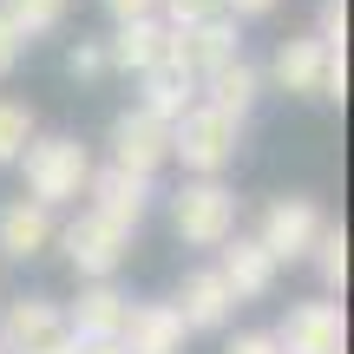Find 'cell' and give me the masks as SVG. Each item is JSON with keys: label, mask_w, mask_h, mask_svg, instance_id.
I'll return each mask as SVG.
<instances>
[{"label": "cell", "mask_w": 354, "mask_h": 354, "mask_svg": "<svg viewBox=\"0 0 354 354\" xmlns=\"http://www.w3.org/2000/svg\"><path fill=\"white\" fill-rule=\"evenodd\" d=\"M13 165L26 171V197L46 203V210H59V203H79L86 197V177H92V151L79 138H66V131H46V138H26V151L13 158Z\"/></svg>", "instance_id": "obj_1"}, {"label": "cell", "mask_w": 354, "mask_h": 354, "mask_svg": "<svg viewBox=\"0 0 354 354\" xmlns=\"http://www.w3.org/2000/svg\"><path fill=\"white\" fill-rule=\"evenodd\" d=\"M236 145H243V118L216 112L210 99H190L184 112L171 118V158L190 177H223V165L236 158Z\"/></svg>", "instance_id": "obj_2"}, {"label": "cell", "mask_w": 354, "mask_h": 354, "mask_svg": "<svg viewBox=\"0 0 354 354\" xmlns=\"http://www.w3.org/2000/svg\"><path fill=\"white\" fill-rule=\"evenodd\" d=\"M171 230L190 250H216L223 236H236V190L223 177H190L171 197Z\"/></svg>", "instance_id": "obj_3"}, {"label": "cell", "mask_w": 354, "mask_h": 354, "mask_svg": "<svg viewBox=\"0 0 354 354\" xmlns=\"http://www.w3.org/2000/svg\"><path fill=\"white\" fill-rule=\"evenodd\" d=\"M53 243L66 250V263H73L86 282H105V276H118V263L131 256V230L105 223L99 210H79L66 230H53Z\"/></svg>", "instance_id": "obj_4"}, {"label": "cell", "mask_w": 354, "mask_h": 354, "mask_svg": "<svg viewBox=\"0 0 354 354\" xmlns=\"http://www.w3.org/2000/svg\"><path fill=\"white\" fill-rule=\"evenodd\" d=\"M66 342H73L66 308L46 302V295H20V302L0 315V354H53Z\"/></svg>", "instance_id": "obj_5"}, {"label": "cell", "mask_w": 354, "mask_h": 354, "mask_svg": "<svg viewBox=\"0 0 354 354\" xmlns=\"http://www.w3.org/2000/svg\"><path fill=\"white\" fill-rule=\"evenodd\" d=\"M112 165L158 177V165H171V118L145 112V105L118 112V118H112Z\"/></svg>", "instance_id": "obj_6"}, {"label": "cell", "mask_w": 354, "mask_h": 354, "mask_svg": "<svg viewBox=\"0 0 354 354\" xmlns=\"http://www.w3.org/2000/svg\"><path fill=\"white\" fill-rule=\"evenodd\" d=\"M315 236H322V210H315V197H276V203L263 210V230H256V243H263L276 263H302Z\"/></svg>", "instance_id": "obj_7"}, {"label": "cell", "mask_w": 354, "mask_h": 354, "mask_svg": "<svg viewBox=\"0 0 354 354\" xmlns=\"http://www.w3.org/2000/svg\"><path fill=\"white\" fill-rule=\"evenodd\" d=\"M86 197H92V210H99L105 223L138 230L145 210H151V177H145V171H125V165H105V171L86 177Z\"/></svg>", "instance_id": "obj_8"}, {"label": "cell", "mask_w": 354, "mask_h": 354, "mask_svg": "<svg viewBox=\"0 0 354 354\" xmlns=\"http://www.w3.org/2000/svg\"><path fill=\"white\" fill-rule=\"evenodd\" d=\"M276 348L282 354H342L348 348V322L335 302H295L276 328Z\"/></svg>", "instance_id": "obj_9"}, {"label": "cell", "mask_w": 354, "mask_h": 354, "mask_svg": "<svg viewBox=\"0 0 354 354\" xmlns=\"http://www.w3.org/2000/svg\"><path fill=\"white\" fill-rule=\"evenodd\" d=\"M171 53V26L158 13H138V20H112V39H105V73H145Z\"/></svg>", "instance_id": "obj_10"}, {"label": "cell", "mask_w": 354, "mask_h": 354, "mask_svg": "<svg viewBox=\"0 0 354 354\" xmlns=\"http://www.w3.org/2000/svg\"><path fill=\"white\" fill-rule=\"evenodd\" d=\"M190 328L177 315V302H138L125 308V328H118V348L125 354H184Z\"/></svg>", "instance_id": "obj_11"}, {"label": "cell", "mask_w": 354, "mask_h": 354, "mask_svg": "<svg viewBox=\"0 0 354 354\" xmlns=\"http://www.w3.org/2000/svg\"><path fill=\"white\" fill-rule=\"evenodd\" d=\"M328 39L302 33V39H282L276 46V66H269V79H276L289 99H322V86H328Z\"/></svg>", "instance_id": "obj_12"}, {"label": "cell", "mask_w": 354, "mask_h": 354, "mask_svg": "<svg viewBox=\"0 0 354 354\" xmlns=\"http://www.w3.org/2000/svg\"><path fill=\"white\" fill-rule=\"evenodd\" d=\"M171 59L184 73H216L223 59H236V20L216 13V20H197V26H171Z\"/></svg>", "instance_id": "obj_13"}, {"label": "cell", "mask_w": 354, "mask_h": 354, "mask_svg": "<svg viewBox=\"0 0 354 354\" xmlns=\"http://www.w3.org/2000/svg\"><path fill=\"white\" fill-rule=\"evenodd\" d=\"M216 250H223V269H216V276H223V289L236 295V302H256V295L276 289V269H282V263H276L256 236H223Z\"/></svg>", "instance_id": "obj_14"}, {"label": "cell", "mask_w": 354, "mask_h": 354, "mask_svg": "<svg viewBox=\"0 0 354 354\" xmlns=\"http://www.w3.org/2000/svg\"><path fill=\"white\" fill-rule=\"evenodd\" d=\"M53 210L46 203H33V197H13V203H0V256H13V263H33L39 250H53Z\"/></svg>", "instance_id": "obj_15"}, {"label": "cell", "mask_w": 354, "mask_h": 354, "mask_svg": "<svg viewBox=\"0 0 354 354\" xmlns=\"http://www.w3.org/2000/svg\"><path fill=\"white\" fill-rule=\"evenodd\" d=\"M197 99H210L216 112H230V118H250V105L263 99V73H256V66L236 53V59H223L216 73L197 79Z\"/></svg>", "instance_id": "obj_16"}, {"label": "cell", "mask_w": 354, "mask_h": 354, "mask_svg": "<svg viewBox=\"0 0 354 354\" xmlns=\"http://www.w3.org/2000/svg\"><path fill=\"white\" fill-rule=\"evenodd\" d=\"M230 308H236V295L223 289V276L216 269H197V276H184V289H177V315H184V328L190 335H210V328H223L230 322Z\"/></svg>", "instance_id": "obj_17"}, {"label": "cell", "mask_w": 354, "mask_h": 354, "mask_svg": "<svg viewBox=\"0 0 354 354\" xmlns=\"http://www.w3.org/2000/svg\"><path fill=\"white\" fill-rule=\"evenodd\" d=\"M190 99H197V73H184V66H177L171 53H165L158 66H145V73H138V105H145V112L177 118Z\"/></svg>", "instance_id": "obj_18"}, {"label": "cell", "mask_w": 354, "mask_h": 354, "mask_svg": "<svg viewBox=\"0 0 354 354\" xmlns=\"http://www.w3.org/2000/svg\"><path fill=\"white\" fill-rule=\"evenodd\" d=\"M125 308H131V302L112 289V276H105V282H86L79 302L66 308V328H73L79 342H86V335H118V328H125Z\"/></svg>", "instance_id": "obj_19"}, {"label": "cell", "mask_w": 354, "mask_h": 354, "mask_svg": "<svg viewBox=\"0 0 354 354\" xmlns=\"http://www.w3.org/2000/svg\"><path fill=\"white\" fill-rule=\"evenodd\" d=\"M302 263H315L322 269V289H342V282H348V230H335V223H322V236L315 243H308V256H302Z\"/></svg>", "instance_id": "obj_20"}, {"label": "cell", "mask_w": 354, "mask_h": 354, "mask_svg": "<svg viewBox=\"0 0 354 354\" xmlns=\"http://www.w3.org/2000/svg\"><path fill=\"white\" fill-rule=\"evenodd\" d=\"M0 13L13 20V33L33 46L39 33H53V26L66 20V0H0Z\"/></svg>", "instance_id": "obj_21"}, {"label": "cell", "mask_w": 354, "mask_h": 354, "mask_svg": "<svg viewBox=\"0 0 354 354\" xmlns=\"http://www.w3.org/2000/svg\"><path fill=\"white\" fill-rule=\"evenodd\" d=\"M33 105H20V99H0V165H13V158L26 151V138H33Z\"/></svg>", "instance_id": "obj_22"}, {"label": "cell", "mask_w": 354, "mask_h": 354, "mask_svg": "<svg viewBox=\"0 0 354 354\" xmlns=\"http://www.w3.org/2000/svg\"><path fill=\"white\" fill-rule=\"evenodd\" d=\"M223 0H158V20L165 26H197V20H216Z\"/></svg>", "instance_id": "obj_23"}, {"label": "cell", "mask_w": 354, "mask_h": 354, "mask_svg": "<svg viewBox=\"0 0 354 354\" xmlns=\"http://www.w3.org/2000/svg\"><path fill=\"white\" fill-rule=\"evenodd\" d=\"M66 73L73 79H99L105 73V39H79V46L66 53Z\"/></svg>", "instance_id": "obj_24"}, {"label": "cell", "mask_w": 354, "mask_h": 354, "mask_svg": "<svg viewBox=\"0 0 354 354\" xmlns=\"http://www.w3.org/2000/svg\"><path fill=\"white\" fill-rule=\"evenodd\" d=\"M315 39L348 46V0H322V13H315Z\"/></svg>", "instance_id": "obj_25"}, {"label": "cell", "mask_w": 354, "mask_h": 354, "mask_svg": "<svg viewBox=\"0 0 354 354\" xmlns=\"http://www.w3.org/2000/svg\"><path fill=\"white\" fill-rule=\"evenodd\" d=\"M20 53H26V39L13 33V20H7V13H0V79H7L13 66H20Z\"/></svg>", "instance_id": "obj_26"}, {"label": "cell", "mask_w": 354, "mask_h": 354, "mask_svg": "<svg viewBox=\"0 0 354 354\" xmlns=\"http://www.w3.org/2000/svg\"><path fill=\"white\" fill-rule=\"evenodd\" d=\"M322 99H348V46L328 53V86H322Z\"/></svg>", "instance_id": "obj_27"}, {"label": "cell", "mask_w": 354, "mask_h": 354, "mask_svg": "<svg viewBox=\"0 0 354 354\" xmlns=\"http://www.w3.org/2000/svg\"><path fill=\"white\" fill-rule=\"evenodd\" d=\"M223 354H282V348H276V335H263V328H250V335H236V342H230Z\"/></svg>", "instance_id": "obj_28"}, {"label": "cell", "mask_w": 354, "mask_h": 354, "mask_svg": "<svg viewBox=\"0 0 354 354\" xmlns=\"http://www.w3.org/2000/svg\"><path fill=\"white\" fill-rule=\"evenodd\" d=\"M282 0H223V13L230 20H263V13H276Z\"/></svg>", "instance_id": "obj_29"}, {"label": "cell", "mask_w": 354, "mask_h": 354, "mask_svg": "<svg viewBox=\"0 0 354 354\" xmlns=\"http://www.w3.org/2000/svg\"><path fill=\"white\" fill-rule=\"evenodd\" d=\"M112 20H138V13H158V0H99Z\"/></svg>", "instance_id": "obj_30"}, {"label": "cell", "mask_w": 354, "mask_h": 354, "mask_svg": "<svg viewBox=\"0 0 354 354\" xmlns=\"http://www.w3.org/2000/svg\"><path fill=\"white\" fill-rule=\"evenodd\" d=\"M73 354H125V348H118V335H86V342L73 335Z\"/></svg>", "instance_id": "obj_31"}, {"label": "cell", "mask_w": 354, "mask_h": 354, "mask_svg": "<svg viewBox=\"0 0 354 354\" xmlns=\"http://www.w3.org/2000/svg\"><path fill=\"white\" fill-rule=\"evenodd\" d=\"M53 354H73V342H66V348H53Z\"/></svg>", "instance_id": "obj_32"}]
</instances>
